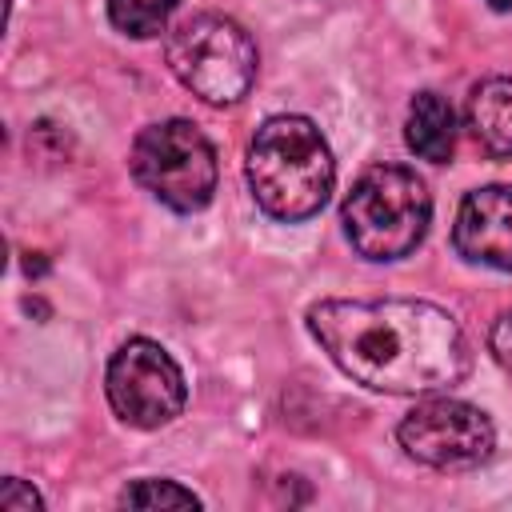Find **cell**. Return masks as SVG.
<instances>
[{
    "label": "cell",
    "instance_id": "obj_1",
    "mask_svg": "<svg viewBox=\"0 0 512 512\" xmlns=\"http://www.w3.org/2000/svg\"><path fill=\"white\" fill-rule=\"evenodd\" d=\"M308 332L344 376L388 396L456 388L472 364L464 328L432 300H320Z\"/></svg>",
    "mask_w": 512,
    "mask_h": 512
},
{
    "label": "cell",
    "instance_id": "obj_2",
    "mask_svg": "<svg viewBox=\"0 0 512 512\" xmlns=\"http://www.w3.org/2000/svg\"><path fill=\"white\" fill-rule=\"evenodd\" d=\"M244 172L256 204L284 224L316 216L336 180L328 140L308 116H292V112L268 116L256 128Z\"/></svg>",
    "mask_w": 512,
    "mask_h": 512
},
{
    "label": "cell",
    "instance_id": "obj_3",
    "mask_svg": "<svg viewBox=\"0 0 512 512\" xmlns=\"http://www.w3.org/2000/svg\"><path fill=\"white\" fill-rule=\"evenodd\" d=\"M340 220L364 260H400L424 240L432 220V196L412 168L372 164L344 196Z\"/></svg>",
    "mask_w": 512,
    "mask_h": 512
},
{
    "label": "cell",
    "instance_id": "obj_4",
    "mask_svg": "<svg viewBox=\"0 0 512 512\" xmlns=\"http://www.w3.org/2000/svg\"><path fill=\"white\" fill-rule=\"evenodd\" d=\"M172 76L204 104H236L256 84V40L220 12L184 16L164 44Z\"/></svg>",
    "mask_w": 512,
    "mask_h": 512
},
{
    "label": "cell",
    "instance_id": "obj_5",
    "mask_svg": "<svg viewBox=\"0 0 512 512\" xmlns=\"http://www.w3.org/2000/svg\"><path fill=\"white\" fill-rule=\"evenodd\" d=\"M128 168L172 212H200L216 192V148L192 120L148 124L132 140Z\"/></svg>",
    "mask_w": 512,
    "mask_h": 512
},
{
    "label": "cell",
    "instance_id": "obj_6",
    "mask_svg": "<svg viewBox=\"0 0 512 512\" xmlns=\"http://www.w3.org/2000/svg\"><path fill=\"white\" fill-rule=\"evenodd\" d=\"M104 392L112 412L132 428H164L184 412L188 400L180 364L148 336H132L112 352Z\"/></svg>",
    "mask_w": 512,
    "mask_h": 512
},
{
    "label": "cell",
    "instance_id": "obj_7",
    "mask_svg": "<svg viewBox=\"0 0 512 512\" xmlns=\"http://www.w3.org/2000/svg\"><path fill=\"white\" fill-rule=\"evenodd\" d=\"M400 448L428 468H476L496 448L492 420L464 400H420L396 428Z\"/></svg>",
    "mask_w": 512,
    "mask_h": 512
},
{
    "label": "cell",
    "instance_id": "obj_8",
    "mask_svg": "<svg viewBox=\"0 0 512 512\" xmlns=\"http://www.w3.org/2000/svg\"><path fill=\"white\" fill-rule=\"evenodd\" d=\"M452 244L468 264L512 272V184H488L460 200Z\"/></svg>",
    "mask_w": 512,
    "mask_h": 512
},
{
    "label": "cell",
    "instance_id": "obj_9",
    "mask_svg": "<svg viewBox=\"0 0 512 512\" xmlns=\"http://www.w3.org/2000/svg\"><path fill=\"white\" fill-rule=\"evenodd\" d=\"M468 128L488 156L512 160V80L508 76H492L472 88Z\"/></svg>",
    "mask_w": 512,
    "mask_h": 512
},
{
    "label": "cell",
    "instance_id": "obj_10",
    "mask_svg": "<svg viewBox=\"0 0 512 512\" xmlns=\"http://www.w3.org/2000/svg\"><path fill=\"white\" fill-rule=\"evenodd\" d=\"M404 140L420 160L448 164L456 152V112L440 92H416L404 120Z\"/></svg>",
    "mask_w": 512,
    "mask_h": 512
},
{
    "label": "cell",
    "instance_id": "obj_11",
    "mask_svg": "<svg viewBox=\"0 0 512 512\" xmlns=\"http://www.w3.org/2000/svg\"><path fill=\"white\" fill-rule=\"evenodd\" d=\"M180 0H108V20L132 40H152L168 28Z\"/></svg>",
    "mask_w": 512,
    "mask_h": 512
},
{
    "label": "cell",
    "instance_id": "obj_12",
    "mask_svg": "<svg viewBox=\"0 0 512 512\" xmlns=\"http://www.w3.org/2000/svg\"><path fill=\"white\" fill-rule=\"evenodd\" d=\"M120 504L124 508H200V496L176 480H136L120 492Z\"/></svg>",
    "mask_w": 512,
    "mask_h": 512
},
{
    "label": "cell",
    "instance_id": "obj_13",
    "mask_svg": "<svg viewBox=\"0 0 512 512\" xmlns=\"http://www.w3.org/2000/svg\"><path fill=\"white\" fill-rule=\"evenodd\" d=\"M0 508H4V512H32V508H44V500H40L36 488H28L24 480L8 476V480L0 484Z\"/></svg>",
    "mask_w": 512,
    "mask_h": 512
},
{
    "label": "cell",
    "instance_id": "obj_14",
    "mask_svg": "<svg viewBox=\"0 0 512 512\" xmlns=\"http://www.w3.org/2000/svg\"><path fill=\"white\" fill-rule=\"evenodd\" d=\"M488 348L496 356V364L512 376V312H504L496 324H492V336H488Z\"/></svg>",
    "mask_w": 512,
    "mask_h": 512
},
{
    "label": "cell",
    "instance_id": "obj_15",
    "mask_svg": "<svg viewBox=\"0 0 512 512\" xmlns=\"http://www.w3.org/2000/svg\"><path fill=\"white\" fill-rule=\"evenodd\" d=\"M484 4H492V8H512V0H484Z\"/></svg>",
    "mask_w": 512,
    "mask_h": 512
}]
</instances>
